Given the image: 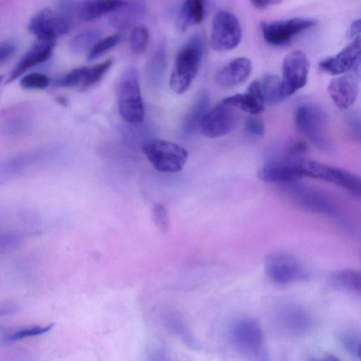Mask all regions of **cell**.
<instances>
[{"label": "cell", "instance_id": "obj_1", "mask_svg": "<svg viewBox=\"0 0 361 361\" xmlns=\"http://www.w3.org/2000/svg\"><path fill=\"white\" fill-rule=\"evenodd\" d=\"M203 50L200 37L190 39L178 52L170 77V87L176 94L185 92L197 73Z\"/></svg>", "mask_w": 361, "mask_h": 361}, {"label": "cell", "instance_id": "obj_2", "mask_svg": "<svg viewBox=\"0 0 361 361\" xmlns=\"http://www.w3.org/2000/svg\"><path fill=\"white\" fill-rule=\"evenodd\" d=\"M118 109L123 118L130 123H140L144 118V106L136 68L130 67L122 73L117 86Z\"/></svg>", "mask_w": 361, "mask_h": 361}, {"label": "cell", "instance_id": "obj_3", "mask_svg": "<svg viewBox=\"0 0 361 361\" xmlns=\"http://www.w3.org/2000/svg\"><path fill=\"white\" fill-rule=\"evenodd\" d=\"M142 149L154 168L160 172L180 171L188 159V152L184 147L168 140H147Z\"/></svg>", "mask_w": 361, "mask_h": 361}, {"label": "cell", "instance_id": "obj_4", "mask_svg": "<svg viewBox=\"0 0 361 361\" xmlns=\"http://www.w3.org/2000/svg\"><path fill=\"white\" fill-rule=\"evenodd\" d=\"M298 129L320 150L331 149V142L327 135V116L319 106L306 104L298 106L295 114Z\"/></svg>", "mask_w": 361, "mask_h": 361}, {"label": "cell", "instance_id": "obj_5", "mask_svg": "<svg viewBox=\"0 0 361 361\" xmlns=\"http://www.w3.org/2000/svg\"><path fill=\"white\" fill-rule=\"evenodd\" d=\"M229 338L233 346L243 356L259 359L263 353L264 339L261 326L252 318H240L229 328Z\"/></svg>", "mask_w": 361, "mask_h": 361}, {"label": "cell", "instance_id": "obj_6", "mask_svg": "<svg viewBox=\"0 0 361 361\" xmlns=\"http://www.w3.org/2000/svg\"><path fill=\"white\" fill-rule=\"evenodd\" d=\"M281 187L293 203L304 210L332 216L338 212L336 204L330 197L317 188L298 181Z\"/></svg>", "mask_w": 361, "mask_h": 361}, {"label": "cell", "instance_id": "obj_7", "mask_svg": "<svg viewBox=\"0 0 361 361\" xmlns=\"http://www.w3.org/2000/svg\"><path fill=\"white\" fill-rule=\"evenodd\" d=\"M242 30L238 18L232 12L220 10L212 20L210 44L218 51H230L238 46Z\"/></svg>", "mask_w": 361, "mask_h": 361}, {"label": "cell", "instance_id": "obj_8", "mask_svg": "<svg viewBox=\"0 0 361 361\" xmlns=\"http://www.w3.org/2000/svg\"><path fill=\"white\" fill-rule=\"evenodd\" d=\"M312 18H293L286 20L262 22L260 25L264 39L273 46L288 44L296 36L313 27Z\"/></svg>", "mask_w": 361, "mask_h": 361}, {"label": "cell", "instance_id": "obj_9", "mask_svg": "<svg viewBox=\"0 0 361 361\" xmlns=\"http://www.w3.org/2000/svg\"><path fill=\"white\" fill-rule=\"evenodd\" d=\"M303 176L330 182L355 197L361 196V179L349 171L315 161H306L303 166Z\"/></svg>", "mask_w": 361, "mask_h": 361}, {"label": "cell", "instance_id": "obj_10", "mask_svg": "<svg viewBox=\"0 0 361 361\" xmlns=\"http://www.w3.org/2000/svg\"><path fill=\"white\" fill-rule=\"evenodd\" d=\"M310 63L306 54L300 50L288 53L283 61L281 90L285 99L303 87L307 82Z\"/></svg>", "mask_w": 361, "mask_h": 361}, {"label": "cell", "instance_id": "obj_11", "mask_svg": "<svg viewBox=\"0 0 361 361\" xmlns=\"http://www.w3.org/2000/svg\"><path fill=\"white\" fill-rule=\"evenodd\" d=\"M29 31L38 40L54 41L69 30V22L60 13L45 8L36 13L28 24Z\"/></svg>", "mask_w": 361, "mask_h": 361}, {"label": "cell", "instance_id": "obj_12", "mask_svg": "<svg viewBox=\"0 0 361 361\" xmlns=\"http://www.w3.org/2000/svg\"><path fill=\"white\" fill-rule=\"evenodd\" d=\"M238 116L235 108L222 100L209 110L202 118L200 129L209 138H216L231 132L238 123Z\"/></svg>", "mask_w": 361, "mask_h": 361}, {"label": "cell", "instance_id": "obj_13", "mask_svg": "<svg viewBox=\"0 0 361 361\" xmlns=\"http://www.w3.org/2000/svg\"><path fill=\"white\" fill-rule=\"evenodd\" d=\"M265 271L268 277L279 285H286L307 278V274L299 261L285 253H276L269 257L265 262Z\"/></svg>", "mask_w": 361, "mask_h": 361}, {"label": "cell", "instance_id": "obj_14", "mask_svg": "<svg viewBox=\"0 0 361 361\" xmlns=\"http://www.w3.org/2000/svg\"><path fill=\"white\" fill-rule=\"evenodd\" d=\"M360 63L348 71L332 79L328 92L337 107L346 109L357 99L360 89Z\"/></svg>", "mask_w": 361, "mask_h": 361}, {"label": "cell", "instance_id": "obj_15", "mask_svg": "<svg viewBox=\"0 0 361 361\" xmlns=\"http://www.w3.org/2000/svg\"><path fill=\"white\" fill-rule=\"evenodd\" d=\"M304 164H293L275 157L259 169L257 176L264 182L280 185L297 182L304 176Z\"/></svg>", "mask_w": 361, "mask_h": 361}, {"label": "cell", "instance_id": "obj_16", "mask_svg": "<svg viewBox=\"0 0 361 361\" xmlns=\"http://www.w3.org/2000/svg\"><path fill=\"white\" fill-rule=\"evenodd\" d=\"M360 38L358 37L336 55L320 61L319 67L324 72L334 75L348 73L360 63Z\"/></svg>", "mask_w": 361, "mask_h": 361}, {"label": "cell", "instance_id": "obj_17", "mask_svg": "<svg viewBox=\"0 0 361 361\" xmlns=\"http://www.w3.org/2000/svg\"><path fill=\"white\" fill-rule=\"evenodd\" d=\"M276 322L288 334L300 336L312 327V319L308 313L301 307L288 305L279 308L276 313Z\"/></svg>", "mask_w": 361, "mask_h": 361}, {"label": "cell", "instance_id": "obj_18", "mask_svg": "<svg viewBox=\"0 0 361 361\" xmlns=\"http://www.w3.org/2000/svg\"><path fill=\"white\" fill-rule=\"evenodd\" d=\"M56 42L36 41L22 56L14 66L7 80V82L13 81L20 77L30 68L46 61L51 55Z\"/></svg>", "mask_w": 361, "mask_h": 361}, {"label": "cell", "instance_id": "obj_19", "mask_svg": "<svg viewBox=\"0 0 361 361\" xmlns=\"http://www.w3.org/2000/svg\"><path fill=\"white\" fill-rule=\"evenodd\" d=\"M234 108L240 109L253 116L262 114L264 109V101L259 81H252L245 93L235 94L222 100Z\"/></svg>", "mask_w": 361, "mask_h": 361}, {"label": "cell", "instance_id": "obj_20", "mask_svg": "<svg viewBox=\"0 0 361 361\" xmlns=\"http://www.w3.org/2000/svg\"><path fill=\"white\" fill-rule=\"evenodd\" d=\"M252 63L245 57L237 58L222 67L215 75L216 84L229 87L244 82L250 75Z\"/></svg>", "mask_w": 361, "mask_h": 361}, {"label": "cell", "instance_id": "obj_21", "mask_svg": "<svg viewBox=\"0 0 361 361\" xmlns=\"http://www.w3.org/2000/svg\"><path fill=\"white\" fill-rule=\"evenodd\" d=\"M205 14V2L202 0H188L181 6L176 27L180 33L202 22Z\"/></svg>", "mask_w": 361, "mask_h": 361}, {"label": "cell", "instance_id": "obj_22", "mask_svg": "<svg viewBox=\"0 0 361 361\" xmlns=\"http://www.w3.org/2000/svg\"><path fill=\"white\" fill-rule=\"evenodd\" d=\"M124 1H85L77 9L79 18L84 21H91L116 11Z\"/></svg>", "mask_w": 361, "mask_h": 361}, {"label": "cell", "instance_id": "obj_23", "mask_svg": "<svg viewBox=\"0 0 361 361\" xmlns=\"http://www.w3.org/2000/svg\"><path fill=\"white\" fill-rule=\"evenodd\" d=\"M52 324L47 326H0V345L39 336L48 332Z\"/></svg>", "mask_w": 361, "mask_h": 361}, {"label": "cell", "instance_id": "obj_24", "mask_svg": "<svg viewBox=\"0 0 361 361\" xmlns=\"http://www.w3.org/2000/svg\"><path fill=\"white\" fill-rule=\"evenodd\" d=\"M145 6L141 2H127L114 11L111 18V25L117 28H125L139 20L145 15Z\"/></svg>", "mask_w": 361, "mask_h": 361}, {"label": "cell", "instance_id": "obj_25", "mask_svg": "<svg viewBox=\"0 0 361 361\" xmlns=\"http://www.w3.org/2000/svg\"><path fill=\"white\" fill-rule=\"evenodd\" d=\"M209 95L207 91H201L189 110L184 122L183 130L192 133L200 128L201 121L209 111Z\"/></svg>", "mask_w": 361, "mask_h": 361}, {"label": "cell", "instance_id": "obj_26", "mask_svg": "<svg viewBox=\"0 0 361 361\" xmlns=\"http://www.w3.org/2000/svg\"><path fill=\"white\" fill-rule=\"evenodd\" d=\"M331 279L333 283L338 288L355 294H360L361 274L360 271L348 268L342 269L334 272Z\"/></svg>", "mask_w": 361, "mask_h": 361}, {"label": "cell", "instance_id": "obj_27", "mask_svg": "<svg viewBox=\"0 0 361 361\" xmlns=\"http://www.w3.org/2000/svg\"><path fill=\"white\" fill-rule=\"evenodd\" d=\"M260 84L264 103L275 104L283 99L281 78L279 76L274 74H266Z\"/></svg>", "mask_w": 361, "mask_h": 361}, {"label": "cell", "instance_id": "obj_28", "mask_svg": "<svg viewBox=\"0 0 361 361\" xmlns=\"http://www.w3.org/2000/svg\"><path fill=\"white\" fill-rule=\"evenodd\" d=\"M165 323L167 328L179 336L185 344L192 348H197L195 338L181 317L173 313L167 314Z\"/></svg>", "mask_w": 361, "mask_h": 361}, {"label": "cell", "instance_id": "obj_29", "mask_svg": "<svg viewBox=\"0 0 361 361\" xmlns=\"http://www.w3.org/2000/svg\"><path fill=\"white\" fill-rule=\"evenodd\" d=\"M101 33L97 30H89L75 35L70 42L71 50L77 53L84 52L99 40Z\"/></svg>", "mask_w": 361, "mask_h": 361}, {"label": "cell", "instance_id": "obj_30", "mask_svg": "<svg viewBox=\"0 0 361 361\" xmlns=\"http://www.w3.org/2000/svg\"><path fill=\"white\" fill-rule=\"evenodd\" d=\"M149 31L144 25H137L132 30L130 38L129 45L130 50L136 54L143 53L148 44Z\"/></svg>", "mask_w": 361, "mask_h": 361}, {"label": "cell", "instance_id": "obj_31", "mask_svg": "<svg viewBox=\"0 0 361 361\" xmlns=\"http://www.w3.org/2000/svg\"><path fill=\"white\" fill-rule=\"evenodd\" d=\"M113 63L112 59L97 64L91 68L87 67L84 82L81 90H86L97 84L104 77L105 73L111 68Z\"/></svg>", "mask_w": 361, "mask_h": 361}, {"label": "cell", "instance_id": "obj_32", "mask_svg": "<svg viewBox=\"0 0 361 361\" xmlns=\"http://www.w3.org/2000/svg\"><path fill=\"white\" fill-rule=\"evenodd\" d=\"M121 39V36L119 34H115L99 39L90 49L87 56V60L91 61L98 59L116 46L120 42Z\"/></svg>", "mask_w": 361, "mask_h": 361}, {"label": "cell", "instance_id": "obj_33", "mask_svg": "<svg viewBox=\"0 0 361 361\" xmlns=\"http://www.w3.org/2000/svg\"><path fill=\"white\" fill-rule=\"evenodd\" d=\"M340 341L350 356L360 360V336L358 333L352 330L345 331L340 336Z\"/></svg>", "mask_w": 361, "mask_h": 361}, {"label": "cell", "instance_id": "obj_34", "mask_svg": "<svg viewBox=\"0 0 361 361\" xmlns=\"http://www.w3.org/2000/svg\"><path fill=\"white\" fill-rule=\"evenodd\" d=\"M87 67H80L73 69L61 78L59 79L56 85L61 87H78L81 90Z\"/></svg>", "mask_w": 361, "mask_h": 361}, {"label": "cell", "instance_id": "obj_35", "mask_svg": "<svg viewBox=\"0 0 361 361\" xmlns=\"http://www.w3.org/2000/svg\"><path fill=\"white\" fill-rule=\"evenodd\" d=\"M50 83L47 75L40 73H31L24 75L20 80V85L25 90H43Z\"/></svg>", "mask_w": 361, "mask_h": 361}, {"label": "cell", "instance_id": "obj_36", "mask_svg": "<svg viewBox=\"0 0 361 361\" xmlns=\"http://www.w3.org/2000/svg\"><path fill=\"white\" fill-rule=\"evenodd\" d=\"M152 216L156 226L162 233L166 232L169 226V219L164 206L160 203L154 204L152 210Z\"/></svg>", "mask_w": 361, "mask_h": 361}, {"label": "cell", "instance_id": "obj_37", "mask_svg": "<svg viewBox=\"0 0 361 361\" xmlns=\"http://www.w3.org/2000/svg\"><path fill=\"white\" fill-rule=\"evenodd\" d=\"M245 131L254 136L261 137L264 133V124L261 118L256 116H250L247 118L245 123Z\"/></svg>", "mask_w": 361, "mask_h": 361}, {"label": "cell", "instance_id": "obj_38", "mask_svg": "<svg viewBox=\"0 0 361 361\" xmlns=\"http://www.w3.org/2000/svg\"><path fill=\"white\" fill-rule=\"evenodd\" d=\"M29 128V123L23 118H15L8 121L4 127L6 133L10 135L23 133Z\"/></svg>", "mask_w": 361, "mask_h": 361}, {"label": "cell", "instance_id": "obj_39", "mask_svg": "<svg viewBox=\"0 0 361 361\" xmlns=\"http://www.w3.org/2000/svg\"><path fill=\"white\" fill-rule=\"evenodd\" d=\"M16 51V45L10 42L0 43V65L7 61Z\"/></svg>", "mask_w": 361, "mask_h": 361}, {"label": "cell", "instance_id": "obj_40", "mask_svg": "<svg viewBox=\"0 0 361 361\" xmlns=\"http://www.w3.org/2000/svg\"><path fill=\"white\" fill-rule=\"evenodd\" d=\"M147 361H171L166 353L161 349H153L147 354Z\"/></svg>", "mask_w": 361, "mask_h": 361}, {"label": "cell", "instance_id": "obj_41", "mask_svg": "<svg viewBox=\"0 0 361 361\" xmlns=\"http://www.w3.org/2000/svg\"><path fill=\"white\" fill-rule=\"evenodd\" d=\"M360 20L357 19L351 23L348 32V36L349 38L355 39V38L360 37Z\"/></svg>", "mask_w": 361, "mask_h": 361}, {"label": "cell", "instance_id": "obj_42", "mask_svg": "<svg viewBox=\"0 0 361 361\" xmlns=\"http://www.w3.org/2000/svg\"><path fill=\"white\" fill-rule=\"evenodd\" d=\"M250 2L254 7H255L256 8H258V9H263L269 6L281 3V1H273V0H271V1H260V0L259 1V0L254 1L253 0V1H251Z\"/></svg>", "mask_w": 361, "mask_h": 361}, {"label": "cell", "instance_id": "obj_43", "mask_svg": "<svg viewBox=\"0 0 361 361\" xmlns=\"http://www.w3.org/2000/svg\"><path fill=\"white\" fill-rule=\"evenodd\" d=\"M324 361H341L338 357L334 355H328Z\"/></svg>", "mask_w": 361, "mask_h": 361}, {"label": "cell", "instance_id": "obj_44", "mask_svg": "<svg viewBox=\"0 0 361 361\" xmlns=\"http://www.w3.org/2000/svg\"><path fill=\"white\" fill-rule=\"evenodd\" d=\"M2 80H3V76L0 75V82H1Z\"/></svg>", "mask_w": 361, "mask_h": 361}, {"label": "cell", "instance_id": "obj_45", "mask_svg": "<svg viewBox=\"0 0 361 361\" xmlns=\"http://www.w3.org/2000/svg\"><path fill=\"white\" fill-rule=\"evenodd\" d=\"M312 361H319V360H312Z\"/></svg>", "mask_w": 361, "mask_h": 361}]
</instances>
